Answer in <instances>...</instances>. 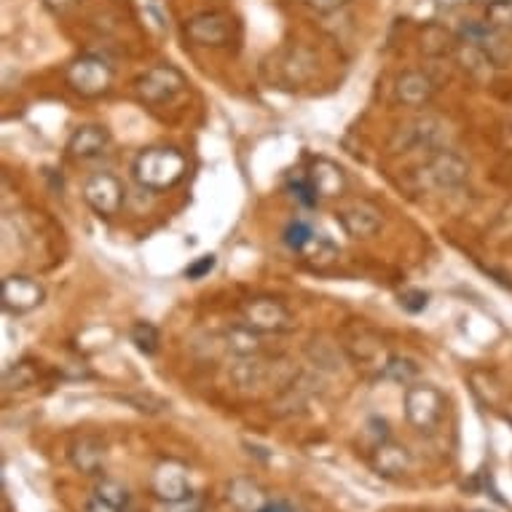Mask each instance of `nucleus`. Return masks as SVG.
Segmentation results:
<instances>
[{
  "label": "nucleus",
  "instance_id": "nucleus-1",
  "mask_svg": "<svg viewBox=\"0 0 512 512\" xmlns=\"http://www.w3.org/2000/svg\"><path fill=\"white\" fill-rule=\"evenodd\" d=\"M185 172H188V159L172 145L145 148L132 164V177L145 191H169L183 180Z\"/></svg>",
  "mask_w": 512,
  "mask_h": 512
},
{
  "label": "nucleus",
  "instance_id": "nucleus-2",
  "mask_svg": "<svg viewBox=\"0 0 512 512\" xmlns=\"http://www.w3.org/2000/svg\"><path fill=\"white\" fill-rule=\"evenodd\" d=\"M405 419L419 432H432L443 421L445 397L432 384H411L405 389Z\"/></svg>",
  "mask_w": 512,
  "mask_h": 512
},
{
  "label": "nucleus",
  "instance_id": "nucleus-3",
  "mask_svg": "<svg viewBox=\"0 0 512 512\" xmlns=\"http://www.w3.org/2000/svg\"><path fill=\"white\" fill-rule=\"evenodd\" d=\"M65 78H68V86L73 92L86 97V100H94V97L108 94V89L113 86V68L105 59L84 54V57L70 62Z\"/></svg>",
  "mask_w": 512,
  "mask_h": 512
},
{
  "label": "nucleus",
  "instance_id": "nucleus-4",
  "mask_svg": "<svg viewBox=\"0 0 512 512\" xmlns=\"http://www.w3.org/2000/svg\"><path fill=\"white\" fill-rule=\"evenodd\" d=\"M126 188L113 172H92L84 183V202L100 218H116L124 210Z\"/></svg>",
  "mask_w": 512,
  "mask_h": 512
},
{
  "label": "nucleus",
  "instance_id": "nucleus-5",
  "mask_svg": "<svg viewBox=\"0 0 512 512\" xmlns=\"http://www.w3.org/2000/svg\"><path fill=\"white\" fill-rule=\"evenodd\" d=\"M242 322L247 328L258 330V333H290L295 328L293 314L287 311V306L282 301H274V298H250V301L242 306Z\"/></svg>",
  "mask_w": 512,
  "mask_h": 512
},
{
  "label": "nucleus",
  "instance_id": "nucleus-6",
  "mask_svg": "<svg viewBox=\"0 0 512 512\" xmlns=\"http://www.w3.org/2000/svg\"><path fill=\"white\" fill-rule=\"evenodd\" d=\"M185 89V76L175 65H156L137 78V100L145 105H167Z\"/></svg>",
  "mask_w": 512,
  "mask_h": 512
},
{
  "label": "nucleus",
  "instance_id": "nucleus-7",
  "mask_svg": "<svg viewBox=\"0 0 512 512\" xmlns=\"http://www.w3.org/2000/svg\"><path fill=\"white\" fill-rule=\"evenodd\" d=\"M183 33L194 46L220 49V46H228L234 38V19L223 11H202V14H194L185 22Z\"/></svg>",
  "mask_w": 512,
  "mask_h": 512
},
{
  "label": "nucleus",
  "instance_id": "nucleus-8",
  "mask_svg": "<svg viewBox=\"0 0 512 512\" xmlns=\"http://www.w3.org/2000/svg\"><path fill=\"white\" fill-rule=\"evenodd\" d=\"M46 301V290L38 279L27 277V274H9L3 279V287H0V306L6 314H30L41 303Z\"/></svg>",
  "mask_w": 512,
  "mask_h": 512
},
{
  "label": "nucleus",
  "instance_id": "nucleus-9",
  "mask_svg": "<svg viewBox=\"0 0 512 512\" xmlns=\"http://www.w3.org/2000/svg\"><path fill=\"white\" fill-rule=\"evenodd\" d=\"M427 175L437 188H443V191H456V188H462V185L467 183L470 167H467V161H464L459 153L440 148V151L432 153V159H429Z\"/></svg>",
  "mask_w": 512,
  "mask_h": 512
},
{
  "label": "nucleus",
  "instance_id": "nucleus-10",
  "mask_svg": "<svg viewBox=\"0 0 512 512\" xmlns=\"http://www.w3.org/2000/svg\"><path fill=\"white\" fill-rule=\"evenodd\" d=\"M338 226L344 228L346 236H352V239H370V236H376L384 226V218H381V210L373 207L368 202H354L349 207L336 215Z\"/></svg>",
  "mask_w": 512,
  "mask_h": 512
},
{
  "label": "nucleus",
  "instance_id": "nucleus-11",
  "mask_svg": "<svg viewBox=\"0 0 512 512\" xmlns=\"http://www.w3.org/2000/svg\"><path fill=\"white\" fill-rule=\"evenodd\" d=\"M309 183L319 199H341L349 191V177H346L344 167L330 159L311 161Z\"/></svg>",
  "mask_w": 512,
  "mask_h": 512
},
{
  "label": "nucleus",
  "instance_id": "nucleus-12",
  "mask_svg": "<svg viewBox=\"0 0 512 512\" xmlns=\"http://www.w3.org/2000/svg\"><path fill=\"white\" fill-rule=\"evenodd\" d=\"M435 92V81L427 73H421V70H405L395 84L397 102L405 105V108H427Z\"/></svg>",
  "mask_w": 512,
  "mask_h": 512
},
{
  "label": "nucleus",
  "instance_id": "nucleus-13",
  "mask_svg": "<svg viewBox=\"0 0 512 512\" xmlns=\"http://www.w3.org/2000/svg\"><path fill=\"white\" fill-rule=\"evenodd\" d=\"M502 35L499 30L488 25V22H475V19H467L462 27H459V38L464 43H472V46H478L488 54V57L494 59L496 68H502L504 59H507V46H504Z\"/></svg>",
  "mask_w": 512,
  "mask_h": 512
},
{
  "label": "nucleus",
  "instance_id": "nucleus-14",
  "mask_svg": "<svg viewBox=\"0 0 512 512\" xmlns=\"http://www.w3.org/2000/svg\"><path fill=\"white\" fill-rule=\"evenodd\" d=\"M110 145V132L102 124H84L78 126L76 132L68 140V153L78 161L97 159L102 153L108 151Z\"/></svg>",
  "mask_w": 512,
  "mask_h": 512
},
{
  "label": "nucleus",
  "instance_id": "nucleus-15",
  "mask_svg": "<svg viewBox=\"0 0 512 512\" xmlns=\"http://www.w3.org/2000/svg\"><path fill=\"white\" fill-rule=\"evenodd\" d=\"M226 499L236 512H266L271 504L269 494L263 491L261 483L252 478L231 480L226 488Z\"/></svg>",
  "mask_w": 512,
  "mask_h": 512
},
{
  "label": "nucleus",
  "instance_id": "nucleus-16",
  "mask_svg": "<svg viewBox=\"0 0 512 512\" xmlns=\"http://www.w3.org/2000/svg\"><path fill=\"white\" fill-rule=\"evenodd\" d=\"M153 491L164 502H180L185 496H191V486H188V472L183 464L164 462L153 472Z\"/></svg>",
  "mask_w": 512,
  "mask_h": 512
},
{
  "label": "nucleus",
  "instance_id": "nucleus-17",
  "mask_svg": "<svg viewBox=\"0 0 512 512\" xmlns=\"http://www.w3.org/2000/svg\"><path fill=\"white\" fill-rule=\"evenodd\" d=\"M397 140H403V151H440V143H443V124L437 118L427 116L413 121L408 129H403Z\"/></svg>",
  "mask_w": 512,
  "mask_h": 512
},
{
  "label": "nucleus",
  "instance_id": "nucleus-18",
  "mask_svg": "<svg viewBox=\"0 0 512 512\" xmlns=\"http://www.w3.org/2000/svg\"><path fill=\"white\" fill-rule=\"evenodd\" d=\"M370 464H373V470L378 475H384V478H397V475H403L411 467V454H408V448L405 445H397L392 440H381V443L373 448V456H370Z\"/></svg>",
  "mask_w": 512,
  "mask_h": 512
},
{
  "label": "nucleus",
  "instance_id": "nucleus-19",
  "mask_svg": "<svg viewBox=\"0 0 512 512\" xmlns=\"http://www.w3.org/2000/svg\"><path fill=\"white\" fill-rule=\"evenodd\" d=\"M314 70H317V59L306 49H290L279 59V78L290 86L306 84L314 76Z\"/></svg>",
  "mask_w": 512,
  "mask_h": 512
},
{
  "label": "nucleus",
  "instance_id": "nucleus-20",
  "mask_svg": "<svg viewBox=\"0 0 512 512\" xmlns=\"http://www.w3.org/2000/svg\"><path fill=\"white\" fill-rule=\"evenodd\" d=\"M70 462L84 475H100L105 467V445L94 437H81L70 448Z\"/></svg>",
  "mask_w": 512,
  "mask_h": 512
},
{
  "label": "nucleus",
  "instance_id": "nucleus-21",
  "mask_svg": "<svg viewBox=\"0 0 512 512\" xmlns=\"http://www.w3.org/2000/svg\"><path fill=\"white\" fill-rule=\"evenodd\" d=\"M271 365L261 360V354L258 357H239V365H234L231 370V378H234V384L239 389H252V387H263L266 381H269Z\"/></svg>",
  "mask_w": 512,
  "mask_h": 512
},
{
  "label": "nucleus",
  "instance_id": "nucleus-22",
  "mask_svg": "<svg viewBox=\"0 0 512 512\" xmlns=\"http://www.w3.org/2000/svg\"><path fill=\"white\" fill-rule=\"evenodd\" d=\"M226 349L236 357H258L263 352V341L258 330L247 328V325H234L226 330Z\"/></svg>",
  "mask_w": 512,
  "mask_h": 512
},
{
  "label": "nucleus",
  "instance_id": "nucleus-23",
  "mask_svg": "<svg viewBox=\"0 0 512 512\" xmlns=\"http://www.w3.org/2000/svg\"><path fill=\"white\" fill-rule=\"evenodd\" d=\"M419 362L411 360V357H403V354H392V357H387V362H384V368H381V373H384V378H389V381H395V384H403V387H411V384H416V376H419Z\"/></svg>",
  "mask_w": 512,
  "mask_h": 512
},
{
  "label": "nucleus",
  "instance_id": "nucleus-24",
  "mask_svg": "<svg viewBox=\"0 0 512 512\" xmlns=\"http://www.w3.org/2000/svg\"><path fill=\"white\" fill-rule=\"evenodd\" d=\"M456 51H459V59H462L464 70H470L475 78H488L491 73H494L496 62L488 57L486 51L478 49V46L462 41L459 46H456Z\"/></svg>",
  "mask_w": 512,
  "mask_h": 512
},
{
  "label": "nucleus",
  "instance_id": "nucleus-25",
  "mask_svg": "<svg viewBox=\"0 0 512 512\" xmlns=\"http://www.w3.org/2000/svg\"><path fill=\"white\" fill-rule=\"evenodd\" d=\"M483 22H488L499 33H512V0H486Z\"/></svg>",
  "mask_w": 512,
  "mask_h": 512
},
{
  "label": "nucleus",
  "instance_id": "nucleus-26",
  "mask_svg": "<svg viewBox=\"0 0 512 512\" xmlns=\"http://www.w3.org/2000/svg\"><path fill=\"white\" fill-rule=\"evenodd\" d=\"M129 338H132V344L140 354L145 357H151V354L159 352V330L153 328L151 322H135L132 330H129Z\"/></svg>",
  "mask_w": 512,
  "mask_h": 512
},
{
  "label": "nucleus",
  "instance_id": "nucleus-27",
  "mask_svg": "<svg viewBox=\"0 0 512 512\" xmlns=\"http://www.w3.org/2000/svg\"><path fill=\"white\" fill-rule=\"evenodd\" d=\"M35 378H38V373H35V368L30 362H14V365L6 368V373H3V387H6V392L27 389L33 387Z\"/></svg>",
  "mask_w": 512,
  "mask_h": 512
},
{
  "label": "nucleus",
  "instance_id": "nucleus-28",
  "mask_svg": "<svg viewBox=\"0 0 512 512\" xmlns=\"http://www.w3.org/2000/svg\"><path fill=\"white\" fill-rule=\"evenodd\" d=\"M303 255H306V261H309L311 266H328V263H333L338 258L336 247H333L328 239H319V236L311 239L309 247L303 250Z\"/></svg>",
  "mask_w": 512,
  "mask_h": 512
},
{
  "label": "nucleus",
  "instance_id": "nucleus-29",
  "mask_svg": "<svg viewBox=\"0 0 512 512\" xmlns=\"http://www.w3.org/2000/svg\"><path fill=\"white\" fill-rule=\"evenodd\" d=\"M94 496H100L102 502L113 504V507H118V510H124L126 502H129V491H126V486H121L118 480H100L97 483V488H94Z\"/></svg>",
  "mask_w": 512,
  "mask_h": 512
},
{
  "label": "nucleus",
  "instance_id": "nucleus-30",
  "mask_svg": "<svg viewBox=\"0 0 512 512\" xmlns=\"http://www.w3.org/2000/svg\"><path fill=\"white\" fill-rule=\"evenodd\" d=\"M421 49L432 54V57H440L445 51L454 49V43H451V35L445 33L443 27H429L427 33L421 35Z\"/></svg>",
  "mask_w": 512,
  "mask_h": 512
},
{
  "label": "nucleus",
  "instance_id": "nucleus-31",
  "mask_svg": "<svg viewBox=\"0 0 512 512\" xmlns=\"http://www.w3.org/2000/svg\"><path fill=\"white\" fill-rule=\"evenodd\" d=\"M306 352H309L311 362H314V365H319V368H336L338 362H341L336 344H322V341H311Z\"/></svg>",
  "mask_w": 512,
  "mask_h": 512
},
{
  "label": "nucleus",
  "instance_id": "nucleus-32",
  "mask_svg": "<svg viewBox=\"0 0 512 512\" xmlns=\"http://www.w3.org/2000/svg\"><path fill=\"white\" fill-rule=\"evenodd\" d=\"M311 239H314V231H311L303 220H295V223H290V226L285 228V244L293 252L306 250Z\"/></svg>",
  "mask_w": 512,
  "mask_h": 512
},
{
  "label": "nucleus",
  "instance_id": "nucleus-33",
  "mask_svg": "<svg viewBox=\"0 0 512 512\" xmlns=\"http://www.w3.org/2000/svg\"><path fill=\"white\" fill-rule=\"evenodd\" d=\"M427 303L429 295L424 293V290H408V293L400 295V306H403L405 311H411V314L427 309Z\"/></svg>",
  "mask_w": 512,
  "mask_h": 512
},
{
  "label": "nucleus",
  "instance_id": "nucleus-34",
  "mask_svg": "<svg viewBox=\"0 0 512 512\" xmlns=\"http://www.w3.org/2000/svg\"><path fill=\"white\" fill-rule=\"evenodd\" d=\"M212 269H215V255H204L202 261H196L194 266H188V269H185V277L202 279L204 274H210Z\"/></svg>",
  "mask_w": 512,
  "mask_h": 512
},
{
  "label": "nucleus",
  "instance_id": "nucleus-35",
  "mask_svg": "<svg viewBox=\"0 0 512 512\" xmlns=\"http://www.w3.org/2000/svg\"><path fill=\"white\" fill-rule=\"evenodd\" d=\"M164 512H204V507L196 496H185L180 502H167V510Z\"/></svg>",
  "mask_w": 512,
  "mask_h": 512
},
{
  "label": "nucleus",
  "instance_id": "nucleus-36",
  "mask_svg": "<svg viewBox=\"0 0 512 512\" xmlns=\"http://www.w3.org/2000/svg\"><path fill=\"white\" fill-rule=\"evenodd\" d=\"M349 0H306V6L317 14H333V11L344 9Z\"/></svg>",
  "mask_w": 512,
  "mask_h": 512
},
{
  "label": "nucleus",
  "instance_id": "nucleus-37",
  "mask_svg": "<svg viewBox=\"0 0 512 512\" xmlns=\"http://www.w3.org/2000/svg\"><path fill=\"white\" fill-rule=\"evenodd\" d=\"M86 512H121L118 507H113V504L102 502L100 496H92L89 499V504H86Z\"/></svg>",
  "mask_w": 512,
  "mask_h": 512
},
{
  "label": "nucleus",
  "instance_id": "nucleus-38",
  "mask_svg": "<svg viewBox=\"0 0 512 512\" xmlns=\"http://www.w3.org/2000/svg\"><path fill=\"white\" fill-rule=\"evenodd\" d=\"M475 512H491V510H475Z\"/></svg>",
  "mask_w": 512,
  "mask_h": 512
},
{
  "label": "nucleus",
  "instance_id": "nucleus-39",
  "mask_svg": "<svg viewBox=\"0 0 512 512\" xmlns=\"http://www.w3.org/2000/svg\"><path fill=\"white\" fill-rule=\"evenodd\" d=\"M49 3H54V0H49Z\"/></svg>",
  "mask_w": 512,
  "mask_h": 512
}]
</instances>
